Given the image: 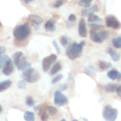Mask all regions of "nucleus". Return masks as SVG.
Segmentation results:
<instances>
[{"mask_svg": "<svg viewBox=\"0 0 121 121\" xmlns=\"http://www.w3.org/2000/svg\"><path fill=\"white\" fill-rule=\"evenodd\" d=\"M108 76L112 80H115L116 79H119L121 77V74L120 72L116 70L115 69H112L108 72Z\"/></svg>", "mask_w": 121, "mask_h": 121, "instance_id": "15", "label": "nucleus"}, {"mask_svg": "<svg viewBox=\"0 0 121 121\" xmlns=\"http://www.w3.org/2000/svg\"><path fill=\"white\" fill-rule=\"evenodd\" d=\"M63 74H58L57 76H56L55 78L53 79V80H52V83L54 84V83H56L59 82V81H60V80L63 79Z\"/></svg>", "mask_w": 121, "mask_h": 121, "instance_id": "34", "label": "nucleus"}, {"mask_svg": "<svg viewBox=\"0 0 121 121\" xmlns=\"http://www.w3.org/2000/svg\"><path fill=\"white\" fill-rule=\"evenodd\" d=\"M67 87H68L67 85L65 84V85H61V86H60V87H59V91H60V92H63V91H65V90H66V89H67Z\"/></svg>", "mask_w": 121, "mask_h": 121, "instance_id": "37", "label": "nucleus"}, {"mask_svg": "<svg viewBox=\"0 0 121 121\" xmlns=\"http://www.w3.org/2000/svg\"><path fill=\"white\" fill-rule=\"evenodd\" d=\"M112 43L113 46L117 48H121V37H117L112 39Z\"/></svg>", "mask_w": 121, "mask_h": 121, "instance_id": "28", "label": "nucleus"}, {"mask_svg": "<svg viewBox=\"0 0 121 121\" xmlns=\"http://www.w3.org/2000/svg\"><path fill=\"white\" fill-rule=\"evenodd\" d=\"M53 46H54V48H55V49L56 50L57 52L58 53H60V52H61V50H60V47H59V45H58L57 43L55 40L53 41Z\"/></svg>", "mask_w": 121, "mask_h": 121, "instance_id": "35", "label": "nucleus"}, {"mask_svg": "<svg viewBox=\"0 0 121 121\" xmlns=\"http://www.w3.org/2000/svg\"><path fill=\"white\" fill-rule=\"evenodd\" d=\"M98 11V7L96 5H93L91 8L82 9L81 11V14L83 17H88L89 15L93 14V13L97 12Z\"/></svg>", "mask_w": 121, "mask_h": 121, "instance_id": "12", "label": "nucleus"}, {"mask_svg": "<svg viewBox=\"0 0 121 121\" xmlns=\"http://www.w3.org/2000/svg\"><path fill=\"white\" fill-rule=\"evenodd\" d=\"M6 52V48L4 46H0V55L3 54L4 53H5Z\"/></svg>", "mask_w": 121, "mask_h": 121, "instance_id": "41", "label": "nucleus"}, {"mask_svg": "<svg viewBox=\"0 0 121 121\" xmlns=\"http://www.w3.org/2000/svg\"><path fill=\"white\" fill-rule=\"evenodd\" d=\"M11 61L10 58L7 55H0V67L5 66L8 63Z\"/></svg>", "mask_w": 121, "mask_h": 121, "instance_id": "22", "label": "nucleus"}, {"mask_svg": "<svg viewBox=\"0 0 121 121\" xmlns=\"http://www.w3.org/2000/svg\"><path fill=\"white\" fill-rule=\"evenodd\" d=\"M116 92H117V95H118L119 97H121V86H118L117 91H116Z\"/></svg>", "mask_w": 121, "mask_h": 121, "instance_id": "42", "label": "nucleus"}, {"mask_svg": "<svg viewBox=\"0 0 121 121\" xmlns=\"http://www.w3.org/2000/svg\"><path fill=\"white\" fill-rule=\"evenodd\" d=\"M1 111H2V108H1V106L0 105V112H1Z\"/></svg>", "mask_w": 121, "mask_h": 121, "instance_id": "45", "label": "nucleus"}, {"mask_svg": "<svg viewBox=\"0 0 121 121\" xmlns=\"http://www.w3.org/2000/svg\"><path fill=\"white\" fill-rule=\"evenodd\" d=\"M89 27L92 29L93 30H99L102 29L104 27V26H102V25L97 24H89Z\"/></svg>", "mask_w": 121, "mask_h": 121, "instance_id": "29", "label": "nucleus"}, {"mask_svg": "<svg viewBox=\"0 0 121 121\" xmlns=\"http://www.w3.org/2000/svg\"><path fill=\"white\" fill-rule=\"evenodd\" d=\"M61 121H66L65 120V119H62V120H61Z\"/></svg>", "mask_w": 121, "mask_h": 121, "instance_id": "48", "label": "nucleus"}, {"mask_svg": "<svg viewBox=\"0 0 121 121\" xmlns=\"http://www.w3.org/2000/svg\"><path fill=\"white\" fill-rule=\"evenodd\" d=\"M71 41H72V40H71L70 38L67 36H62L60 39V42L61 46H63L64 47H67L70 44Z\"/></svg>", "mask_w": 121, "mask_h": 121, "instance_id": "23", "label": "nucleus"}, {"mask_svg": "<svg viewBox=\"0 0 121 121\" xmlns=\"http://www.w3.org/2000/svg\"><path fill=\"white\" fill-rule=\"evenodd\" d=\"M73 75H72V74H69V75L68 76V80L69 82H72L73 81Z\"/></svg>", "mask_w": 121, "mask_h": 121, "instance_id": "43", "label": "nucleus"}, {"mask_svg": "<svg viewBox=\"0 0 121 121\" xmlns=\"http://www.w3.org/2000/svg\"><path fill=\"white\" fill-rule=\"evenodd\" d=\"M92 1L93 0H80L78 2V5L80 7H82L85 8H89L91 7Z\"/></svg>", "mask_w": 121, "mask_h": 121, "instance_id": "27", "label": "nucleus"}, {"mask_svg": "<svg viewBox=\"0 0 121 121\" xmlns=\"http://www.w3.org/2000/svg\"><path fill=\"white\" fill-rule=\"evenodd\" d=\"M79 34L82 37H86L87 35V29H86V23L84 18H81L79 23V28H78Z\"/></svg>", "mask_w": 121, "mask_h": 121, "instance_id": "9", "label": "nucleus"}, {"mask_svg": "<svg viewBox=\"0 0 121 121\" xmlns=\"http://www.w3.org/2000/svg\"><path fill=\"white\" fill-rule=\"evenodd\" d=\"M98 65H99V69L102 70H105L108 69L112 67V65L110 63L106 62L105 61H102V60H99L98 61Z\"/></svg>", "mask_w": 121, "mask_h": 121, "instance_id": "21", "label": "nucleus"}, {"mask_svg": "<svg viewBox=\"0 0 121 121\" xmlns=\"http://www.w3.org/2000/svg\"><path fill=\"white\" fill-rule=\"evenodd\" d=\"M47 111L48 112V113H49V114L52 116H53L55 114H56L57 112L56 108L53 107V106H47Z\"/></svg>", "mask_w": 121, "mask_h": 121, "instance_id": "30", "label": "nucleus"}, {"mask_svg": "<svg viewBox=\"0 0 121 121\" xmlns=\"http://www.w3.org/2000/svg\"><path fill=\"white\" fill-rule=\"evenodd\" d=\"M24 119L26 121H35V114L30 111H27L24 115Z\"/></svg>", "mask_w": 121, "mask_h": 121, "instance_id": "25", "label": "nucleus"}, {"mask_svg": "<svg viewBox=\"0 0 121 121\" xmlns=\"http://www.w3.org/2000/svg\"><path fill=\"white\" fill-rule=\"evenodd\" d=\"M106 52L111 55V57H112V60L114 61H118L121 59L120 54L118 53H116L112 48H109L108 49L106 50Z\"/></svg>", "mask_w": 121, "mask_h": 121, "instance_id": "16", "label": "nucleus"}, {"mask_svg": "<svg viewBox=\"0 0 121 121\" xmlns=\"http://www.w3.org/2000/svg\"><path fill=\"white\" fill-rule=\"evenodd\" d=\"M57 60V56L54 54H52L44 58L43 60V69L44 72H48L50 69L51 65L55 63Z\"/></svg>", "mask_w": 121, "mask_h": 121, "instance_id": "7", "label": "nucleus"}, {"mask_svg": "<svg viewBox=\"0 0 121 121\" xmlns=\"http://www.w3.org/2000/svg\"><path fill=\"white\" fill-rule=\"evenodd\" d=\"M26 103L28 106H33V105H34V99H33L31 96H27L26 98Z\"/></svg>", "mask_w": 121, "mask_h": 121, "instance_id": "32", "label": "nucleus"}, {"mask_svg": "<svg viewBox=\"0 0 121 121\" xmlns=\"http://www.w3.org/2000/svg\"><path fill=\"white\" fill-rule=\"evenodd\" d=\"M67 1V0H56L54 4H53V7L55 8H59L60 6L62 5L64 3Z\"/></svg>", "mask_w": 121, "mask_h": 121, "instance_id": "33", "label": "nucleus"}, {"mask_svg": "<svg viewBox=\"0 0 121 121\" xmlns=\"http://www.w3.org/2000/svg\"><path fill=\"white\" fill-rule=\"evenodd\" d=\"M23 55V53L21 52H17L15 53H14L13 55V60L14 61V63L15 65H17L18 63L20 62V60H21V57Z\"/></svg>", "mask_w": 121, "mask_h": 121, "instance_id": "24", "label": "nucleus"}, {"mask_svg": "<svg viewBox=\"0 0 121 121\" xmlns=\"http://www.w3.org/2000/svg\"><path fill=\"white\" fill-rule=\"evenodd\" d=\"M1 27H2V24H1V23L0 22V28H1Z\"/></svg>", "mask_w": 121, "mask_h": 121, "instance_id": "46", "label": "nucleus"}, {"mask_svg": "<svg viewBox=\"0 0 121 121\" xmlns=\"http://www.w3.org/2000/svg\"><path fill=\"white\" fill-rule=\"evenodd\" d=\"M22 57H21L20 62L18 63V64L16 66L17 67V68L18 69V70L23 71L24 70L30 68L31 65V64L30 63H28V61L26 60V58Z\"/></svg>", "mask_w": 121, "mask_h": 121, "instance_id": "11", "label": "nucleus"}, {"mask_svg": "<svg viewBox=\"0 0 121 121\" xmlns=\"http://www.w3.org/2000/svg\"><path fill=\"white\" fill-rule=\"evenodd\" d=\"M118 110L112 108L109 105L105 107L103 112V117L106 121H115L118 117Z\"/></svg>", "mask_w": 121, "mask_h": 121, "instance_id": "5", "label": "nucleus"}, {"mask_svg": "<svg viewBox=\"0 0 121 121\" xmlns=\"http://www.w3.org/2000/svg\"><path fill=\"white\" fill-rule=\"evenodd\" d=\"M76 20V16L74 14H71L69 17V21H72V22H74Z\"/></svg>", "mask_w": 121, "mask_h": 121, "instance_id": "39", "label": "nucleus"}, {"mask_svg": "<svg viewBox=\"0 0 121 121\" xmlns=\"http://www.w3.org/2000/svg\"><path fill=\"white\" fill-rule=\"evenodd\" d=\"M85 72L86 74L93 78H94L96 76V74L95 69L93 66H91V65H89V66H86L85 67Z\"/></svg>", "mask_w": 121, "mask_h": 121, "instance_id": "17", "label": "nucleus"}, {"mask_svg": "<svg viewBox=\"0 0 121 121\" xmlns=\"http://www.w3.org/2000/svg\"><path fill=\"white\" fill-rule=\"evenodd\" d=\"M106 22L108 27L113 29H119L121 27V23L119 20L113 15H108L106 17Z\"/></svg>", "mask_w": 121, "mask_h": 121, "instance_id": "8", "label": "nucleus"}, {"mask_svg": "<svg viewBox=\"0 0 121 121\" xmlns=\"http://www.w3.org/2000/svg\"><path fill=\"white\" fill-rule=\"evenodd\" d=\"M12 84V82L9 80H6L0 82V92L5 91L6 89L10 87Z\"/></svg>", "mask_w": 121, "mask_h": 121, "instance_id": "19", "label": "nucleus"}, {"mask_svg": "<svg viewBox=\"0 0 121 121\" xmlns=\"http://www.w3.org/2000/svg\"><path fill=\"white\" fill-rule=\"evenodd\" d=\"M41 119L42 121H47L48 119V115L46 112H44L42 113L41 117Z\"/></svg>", "mask_w": 121, "mask_h": 121, "instance_id": "36", "label": "nucleus"}, {"mask_svg": "<svg viewBox=\"0 0 121 121\" xmlns=\"http://www.w3.org/2000/svg\"><path fill=\"white\" fill-rule=\"evenodd\" d=\"M13 70H14V67H13V63L11 61L8 63L5 66H4L3 69H2V73L5 76H9L13 73Z\"/></svg>", "mask_w": 121, "mask_h": 121, "instance_id": "14", "label": "nucleus"}, {"mask_svg": "<svg viewBox=\"0 0 121 121\" xmlns=\"http://www.w3.org/2000/svg\"><path fill=\"white\" fill-rule=\"evenodd\" d=\"M109 37L108 32L106 31H101L100 32H96L95 30H92L90 32V37L92 41L97 43H100L105 40L108 39Z\"/></svg>", "mask_w": 121, "mask_h": 121, "instance_id": "4", "label": "nucleus"}, {"mask_svg": "<svg viewBox=\"0 0 121 121\" xmlns=\"http://www.w3.org/2000/svg\"><path fill=\"white\" fill-rule=\"evenodd\" d=\"M18 87L20 89H26V86H27V83L25 80H21L18 82Z\"/></svg>", "mask_w": 121, "mask_h": 121, "instance_id": "31", "label": "nucleus"}, {"mask_svg": "<svg viewBox=\"0 0 121 121\" xmlns=\"http://www.w3.org/2000/svg\"><path fill=\"white\" fill-rule=\"evenodd\" d=\"M41 105H39L37 106H35L34 108V110L35 112L38 113V114H40V112H41V108H40Z\"/></svg>", "mask_w": 121, "mask_h": 121, "instance_id": "40", "label": "nucleus"}, {"mask_svg": "<svg viewBox=\"0 0 121 121\" xmlns=\"http://www.w3.org/2000/svg\"><path fill=\"white\" fill-rule=\"evenodd\" d=\"M118 86L117 84L114 83H109L105 85L104 89L108 93H112V92H116Z\"/></svg>", "mask_w": 121, "mask_h": 121, "instance_id": "18", "label": "nucleus"}, {"mask_svg": "<svg viewBox=\"0 0 121 121\" xmlns=\"http://www.w3.org/2000/svg\"><path fill=\"white\" fill-rule=\"evenodd\" d=\"M61 68V64L60 62H57L54 66H53L52 69L50 70V74L51 75H54V74H56L60 70Z\"/></svg>", "mask_w": 121, "mask_h": 121, "instance_id": "26", "label": "nucleus"}, {"mask_svg": "<svg viewBox=\"0 0 121 121\" xmlns=\"http://www.w3.org/2000/svg\"><path fill=\"white\" fill-rule=\"evenodd\" d=\"M56 21L54 19L51 18L46 22L44 25L45 30L47 32H54L56 30Z\"/></svg>", "mask_w": 121, "mask_h": 121, "instance_id": "10", "label": "nucleus"}, {"mask_svg": "<svg viewBox=\"0 0 121 121\" xmlns=\"http://www.w3.org/2000/svg\"><path fill=\"white\" fill-rule=\"evenodd\" d=\"M0 68H1V67H0Z\"/></svg>", "mask_w": 121, "mask_h": 121, "instance_id": "49", "label": "nucleus"}, {"mask_svg": "<svg viewBox=\"0 0 121 121\" xmlns=\"http://www.w3.org/2000/svg\"><path fill=\"white\" fill-rule=\"evenodd\" d=\"M85 45V41H82L80 43H76L68 46L66 49V55L70 60H74L77 58L80 57L83 53V48Z\"/></svg>", "mask_w": 121, "mask_h": 121, "instance_id": "1", "label": "nucleus"}, {"mask_svg": "<svg viewBox=\"0 0 121 121\" xmlns=\"http://www.w3.org/2000/svg\"><path fill=\"white\" fill-rule=\"evenodd\" d=\"M28 19L31 22L34 24V26L41 24L43 21V20L41 17L37 15H34V14H30L28 15Z\"/></svg>", "mask_w": 121, "mask_h": 121, "instance_id": "13", "label": "nucleus"}, {"mask_svg": "<svg viewBox=\"0 0 121 121\" xmlns=\"http://www.w3.org/2000/svg\"><path fill=\"white\" fill-rule=\"evenodd\" d=\"M22 76L27 82L33 83L40 79V74L39 71L31 67L22 71Z\"/></svg>", "mask_w": 121, "mask_h": 121, "instance_id": "3", "label": "nucleus"}, {"mask_svg": "<svg viewBox=\"0 0 121 121\" xmlns=\"http://www.w3.org/2000/svg\"><path fill=\"white\" fill-rule=\"evenodd\" d=\"M54 102L57 106H62L67 104L68 99L66 96L61 93V92L57 91L54 93Z\"/></svg>", "mask_w": 121, "mask_h": 121, "instance_id": "6", "label": "nucleus"}, {"mask_svg": "<svg viewBox=\"0 0 121 121\" xmlns=\"http://www.w3.org/2000/svg\"><path fill=\"white\" fill-rule=\"evenodd\" d=\"M74 25V22H72V21H68L67 22V23H66V26L67 28H72V27H73Z\"/></svg>", "mask_w": 121, "mask_h": 121, "instance_id": "38", "label": "nucleus"}, {"mask_svg": "<svg viewBox=\"0 0 121 121\" xmlns=\"http://www.w3.org/2000/svg\"><path fill=\"white\" fill-rule=\"evenodd\" d=\"M72 121H78L76 120V119H74V120H73Z\"/></svg>", "mask_w": 121, "mask_h": 121, "instance_id": "47", "label": "nucleus"}, {"mask_svg": "<svg viewBox=\"0 0 121 121\" xmlns=\"http://www.w3.org/2000/svg\"><path fill=\"white\" fill-rule=\"evenodd\" d=\"M24 1H25V2H26V3L28 4V3H30V2H32V1H33V0H24Z\"/></svg>", "mask_w": 121, "mask_h": 121, "instance_id": "44", "label": "nucleus"}, {"mask_svg": "<svg viewBox=\"0 0 121 121\" xmlns=\"http://www.w3.org/2000/svg\"><path fill=\"white\" fill-rule=\"evenodd\" d=\"M87 21L89 22H98V23H101L103 22V20L99 17L97 15H95V14H91L88 16V19H87Z\"/></svg>", "mask_w": 121, "mask_h": 121, "instance_id": "20", "label": "nucleus"}, {"mask_svg": "<svg viewBox=\"0 0 121 121\" xmlns=\"http://www.w3.org/2000/svg\"><path fill=\"white\" fill-rule=\"evenodd\" d=\"M30 31V27L28 24L26 23L15 27L14 30V35L17 40H22L29 35Z\"/></svg>", "mask_w": 121, "mask_h": 121, "instance_id": "2", "label": "nucleus"}]
</instances>
